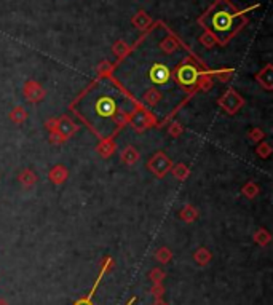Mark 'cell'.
<instances>
[{
  "instance_id": "obj_25",
  "label": "cell",
  "mask_w": 273,
  "mask_h": 305,
  "mask_svg": "<svg viewBox=\"0 0 273 305\" xmlns=\"http://www.w3.org/2000/svg\"><path fill=\"white\" fill-rule=\"evenodd\" d=\"M182 133H184V126L179 123V121H171L168 125V134L171 138H179Z\"/></svg>"
},
{
  "instance_id": "obj_18",
  "label": "cell",
  "mask_w": 273,
  "mask_h": 305,
  "mask_svg": "<svg viewBox=\"0 0 273 305\" xmlns=\"http://www.w3.org/2000/svg\"><path fill=\"white\" fill-rule=\"evenodd\" d=\"M161 97H163V94H161L160 90H157V88H150V90L146 91L144 97H142V101H144L146 106L153 107V106H157V104L161 101Z\"/></svg>"
},
{
  "instance_id": "obj_8",
  "label": "cell",
  "mask_w": 273,
  "mask_h": 305,
  "mask_svg": "<svg viewBox=\"0 0 273 305\" xmlns=\"http://www.w3.org/2000/svg\"><path fill=\"white\" fill-rule=\"evenodd\" d=\"M256 80H257V83H259L260 87H262L265 91H271V90H273V66H271V64L265 66V67L256 75Z\"/></svg>"
},
{
  "instance_id": "obj_29",
  "label": "cell",
  "mask_w": 273,
  "mask_h": 305,
  "mask_svg": "<svg viewBox=\"0 0 273 305\" xmlns=\"http://www.w3.org/2000/svg\"><path fill=\"white\" fill-rule=\"evenodd\" d=\"M150 294H152L153 299H161L163 294H165V286H163V283L152 285V288H150Z\"/></svg>"
},
{
  "instance_id": "obj_16",
  "label": "cell",
  "mask_w": 273,
  "mask_h": 305,
  "mask_svg": "<svg viewBox=\"0 0 273 305\" xmlns=\"http://www.w3.org/2000/svg\"><path fill=\"white\" fill-rule=\"evenodd\" d=\"M8 117L15 125H22L28 120V111L22 106H16V107L11 109V112L8 114Z\"/></svg>"
},
{
  "instance_id": "obj_30",
  "label": "cell",
  "mask_w": 273,
  "mask_h": 305,
  "mask_svg": "<svg viewBox=\"0 0 273 305\" xmlns=\"http://www.w3.org/2000/svg\"><path fill=\"white\" fill-rule=\"evenodd\" d=\"M176 48H177V43H176V40L174 39H166L163 43H161V50L165 52V53H173V52H176Z\"/></svg>"
},
{
  "instance_id": "obj_21",
  "label": "cell",
  "mask_w": 273,
  "mask_h": 305,
  "mask_svg": "<svg viewBox=\"0 0 273 305\" xmlns=\"http://www.w3.org/2000/svg\"><path fill=\"white\" fill-rule=\"evenodd\" d=\"M173 259V251L168 248V246H161L155 251V261L166 265V264H170Z\"/></svg>"
},
{
  "instance_id": "obj_2",
  "label": "cell",
  "mask_w": 273,
  "mask_h": 305,
  "mask_svg": "<svg viewBox=\"0 0 273 305\" xmlns=\"http://www.w3.org/2000/svg\"><path fill=\"white\" fill-rule=\"evenodd\" d=\"M147 168L150 169L152 174H155L157 177L161 179V177H165L166 174L171 171L173 162H171V158L166 155L165 152H157V154H153L150 157V160L147 163Z\"/></svg>"
},
{
  "instance_id": "obj_13",
  "label": "cell",
  "mask_w": 273,
  "mask_h": 305,
  "mask_svg": "<svg viewBox=\"0 0 273 305\" xmlns=\"http://www.w3.org/2000/svg\"><path fill=\"white\" fill-rule=\"evenodd\" d=\"M120 158H122V162L128 166H133L139 162V158H141V154L136 147H133V145H126V147L122 150L120 154Z\"/></svg>"
},
{
  "instance_id": "obj_15",
  "label": "cell",
  "mask_w": 273,
  "mask_h": 305,
  "mask_svg": "<svg viewBox=\"0 0 273 305\" xmlns=\"http://www.w3.org/2000/svg\"><path fill=\"white\" fill-rule=\"evenodd\" d=\"M194 261L200 265V267H206L211 261H212V252L205 248V246H201L198 248L195 252H194Z\"/></svg>"
},
{
  "instance_id": "obj_27",
  "label": "cell",
  "mask_w": 273,
  "mask_h": 305,
  "mask_svg": "<svg viewBox=\"0 0 273 305\" xmlns=\"http://www.w3.org/2000/svg\"><path fill=\"white\" fill-rule=\"evenodd\" d=\"M128 52H129V48H128L123 42H118V43H115V46H114V53H115V56H117L118 59L125 58V56L128 55Z\"/></svg>"
},
{
  "instance_id": "obj_19",
  "label": "cell",
  "mask_w": 273,
  "mask_h": 305,
  "mask_svg": "<svg viewBox=\"0 0 273 305\" xmlns=\"http://www.w3.org/2000/svg\"><path fill=\"white\" fill-rule=\"evenodd\" d=\"M171 173H173L174 179L185 181V179H188V176H190V168H188L187 165H184V163H176L171 168Z\"/></svg>"
},
{
  "instance_id": "obj_34",
  "label": "cell",
  "mask_w": 273,
  "mask_h": 305,
  "mask_svg": "<svg viewBox=\"0 0 273 305\" xmlns=\"http://www.w3.org/2000/svg\"><path fill=\"white\" fill-rule=\"evenodd\" d=\"M74 305H94V303H93V300L88 299V297H81V299H78Z\"/></svg>"
},
{
  "instance_id": "obj_26",
  "label": "cell",
  "mask_w": 273,
  "mask_h": 305,
  "mask_svg": "<svg viewBox=\"0 0 273 305\" xmlns=\"http://www.w3.org/2000/svg\"><path fill=\"white\" fill-rule=\"evenodd\" d=\"M248 138L251 139L253 142H260V141H264V138H265V133H264V130H260V128H253L251 131L248 133Z\"/></svg>"
},
{
  "instance_id": "obj_28",
  "label": "cell",
  "mask_w": 273,
  "mask_h": 305,
  "mask_svg": "<svg viewBox=\"0 0 273 305\" xmlns=\"http://www.w3.org/2000/svg\"><path fill=\"white\" fill-rule=\"evenodd\" d=\"M214 75L217 77V80H219V82H222V83H227V82H230V80L233 79L235 72H233V70H217Z\"/></svg>"
},
{
  "instance_id": "obj_10",
  "label": "cell",
  "mask_w": 273,
  "mask_h": 305,
  "mask_svg": "<svg viewBox=\"0 0 273 305\" xmlns=\"http://www.w3.org/2000/svg\"><path fill=\"white\" fill-rule=\"evenodd\" d=\"M69 177V171H67V168L64 165H56L50 169V173H48V179L51 184L54 186H61L64 184V182L67 181Z\"/></svg>"
},
{
  "instance_id": "obj_35",
  "label": "cell",
  "mask_w": 273,
  "mask_h": 305,
  "mask_svg": "<svg viewBox=\"0 0 273 305\" xmlns=\"http://www.w3.org/2000/svg\"><path fill=\"white\" fill-rule=\"evenodd\" d=\"M152 305H170V303H168V302H165L163 299H155V300H153Z\"/></svg>"
},
{
  "instance_id": "obj_20",
  "label": "cell",
  "mask_w": 273,
  "mask_h": 305,
  "mask_svg": "<svg viewBox=\"0 0 273 305\" xmlns=\"http://www.w3.org/2000/svg\"><path fill=\"white\" fill-rule=\"evenodd\" d=\"M241 193H243V197H246L248 200H254L260 193V189L254 181H248L241 189Z\"/></svg>"
},
{
  "instance_id": "obj_24",
  "label": "cell",
  "mask_w": 273,
  "mask_h": 305,
  "mask_svg": "<svg viewBox=\"0 0 273 305\" xmlns=\"http://www.w3.org/2000/svg\"><path fill=\"white\" fill-rule=\"evenodd\" d=\"M256 154L260 158H268L273 154V149H271V145L267 141H260L259 145H257V149H256Z\"/></svg>"
},
{
  "instance_id": "obj_1",
  "label": "cell",
  "mask_w": 273,
  "mask_h": 305,
  "mask_svg": "<svg viewBox=\"0 0 273 305\" xmlns=\"http://www.w3.org/2000/svg\"><path fill=\"white\" fill-rule=\"evenodd\" d=\"M243 21L240 13L225 0L219 2L208 11V31L209 35H214L219 42H227L232 35L241 28Z\"/></svg>"
},
{
  "instance_id": "obj_36",
  "label": "cell",
  "mask_w": 273,
  "mask_h": 305,
  "mask_svg": "<svg viewBox=\"0 0 273 305\" xmlns=\"http://www.w3.org/2000/svg\"><path fill=\"white\" fill-rule=\"evenodd\" d=\"M0 305H5V303H4V302H0Z\"/></svg>"
},
{
  "instance_id": "obj_22",
  "label": "cell",
  "mask_w": 273,
  "mask_h": 305,
  "mask_svg": "<svg viewBox=\"0 0 273 305\" xmlns=\"http://www.w3.org/2000/svg\"><path fill=\"white\" fill-rule=\"evenodd\" d=\"M197 87L200 91H209L212 88V77L211 74H205V75H200L197 80Z\"/></svg>"
},
{
  "instance_id": "obj_3",
  "label": "cell",
  "mask_w": 273,
  "mask_h": 305,
  "mask_svg": "<svg viewBox=\"0 0 273 305\" xmlns=\"http://www.w3.org/2000/svg\"><path fill=\"white\" fill-rule=\"evenodd\" d=\"M219 106L222 111H225L229 115H235L244 106V99L238 91L230 88V90H225V93L219 97Z\"/></svg>"
},
{
  "instance_id": "obj_6",
  "label": "cell",
  "mask_w": 273,
  "mask_h": 305,
  "mask_svg": "<svg viewBox=\"0 0 273 305\" xmlns=\"http://www.w3.org/2000/svg\"><path fill=\"white\" fill-rule=\"evenodd\" d=\"M22 93H24V97L29 101V103H34L37 104L40 101H43L45 97V90L40 83H37L35 80H29L26 82L24 88H22Z\"/></svg>"
},
{
  "instance_id": "obj_12",
  "label": "cell",
  "mask_w": 273,
  "mask_h": 305,
  "mask_svg": "<svg viewBox=\"0 0 273 305\" xmlns=\"http://www.w3.org/2000/svg\"><path fill=\"white\" fill-rule=\"evenodd\" d=\"M18 181H19V184H21L22 187H24V189H31V187H34L35 184H37L39 177H37V174H35L34 169L24 168V169H22V171L19 173Z\"/></svg>"
},
{
  "instance_id": "obj_11",
  "label": "cell",
  "mask_w": 273,
  "mask_h": 305,
  "mask_svg": "<svg viewBox=\"0 0 273 305\" xmlns=\"http://www.w3.org/2000/svg\"><path fill=\"white\" fill-rule=\"evenodd\" d=\"M117 150V144L111 139V138H105L101 139L96 145V152L102 157V158H111Z\"/></svg>"
},
{
  "instance_id": "obj_7",
  "label": "cell",
  "mask_w": 273,
  "mask_h": 305,
  "mask_svg": "<svg viewBox=\"0 0 273 305\" xmlns=\"http://www.w3.org/2000/svg\"><path fill=\"white\" fill-rule=\"evenodd\" d=\"M78 130V126L72 121L69 115H61L59 118H56V131L61 134V136L67 141L69 138H72L75 131Z\"/></svg>"
},
{
  "instance_id": "obj_33",
  "label": "cell",
  "mask_w": 273,
  "mask_h": 305,
  "mask_svg": "<svg viewBox=\"0 0 273 305\" xmlns=\"http://www.w3.org/2000/svg\"><path fill=\"white\" fill-rule=\"evenodd\" d=\"M134 24H136V26L138 28H146L147 26V24H149V19H147V16H144V15H142V13H139L136 18H134Z\"/></svg>"
},
{
  "instance_id": "obj_9",
  "label": "cell",
  "mask_w": 273,
  "mask_h": 305,
  "mask_svg": "<svg viewBox=\"0 0 273 305\" xmlns=\"http://www.w3.org/2000/svg\"><path fill=\"white\" fill-rule=\"evenodd\" d=\"M150 79L152 82H155L158 85L166 83L171 79V70L163 64H155L150 69Z\"/></svg>"
},
{
  "instance_id": "obj_17",
  "label": "cell",
  "mask_w": 273,
  "mask_h": 305,
  "mask_svg": "<svg viewBox=\"0 0 273 305\" xmlns=\"http://www.w3.org/2000/svg\"><path fill=\"white\" fill-rule=\"evenodd\" d=\"M253 240H254L256 245L265 248V246H268V243L271 241V235H270V232H268L267 228L262 227V228H257V230L254 232Z\"/></svg>"
},
{
  "instance_id": "obj_4",
  "label": "cell",
  "mask_w": 273,
  "mask_h": 305,
  "mask_svg": "<svg viewBox=\"0 0 273 305\" xmlns=\"http://www.w3.org/2000/svg\"><path fill=\"white\" fill-rule=\"evenodd\" d=\"M129 123H131L134 131L142 133V131H146V130H149L155 125L157 120L150 112L144 111L142 107H136V111L131 112V117H129Z\"/></svg>"
},
{
  "instance_id": "obj_5",
  "label": "cell",
  "mask_w": 273,
  "mask_h": 305,
  "mask_svg": "<svg viewBox=\"0 0 273 305\" xmlns=\"http://www.w3.org/2000/svg\"><path fill=\"white\" fill-rule=\"evenodd\" d=\"M198 77H200L198 69L192 64H184L176 72V79L182 87H194V85H197Z\"/></svg>"
},
{
  "instance_id": "obj_14",
  "label": "cell",
  "mask_w": 273,
  "mask_h": 305,
  "mask_svg": "<svg viewBox=\"0 0 273 305\" xmlns=\"http://www.w3.org/2000/svg\"><path fill=\"white\" fill-rule=\"evenodd\" d=\"M198 216H200V213H198V210L195 208L194 205H185L184 208L179 211V217H181V221L182 222H185V224H192V222H195L197 219H198Z\"/></svg>"
},
{
  "instance_id": "obj_31",
  "label": "cell",
  "mask_w": 273,
  "mask_h": 305,
  "mask_svg": "<svg viewBox=\"0 0 273 305\" xmlns=\"http://www.w3.org/2000/svg\"><path fill=\"white\" fill-rule=\"evenodd\" d=\"M98 74H99L101 77H109V75L112 74V66H111V63H102V64H99Z\"/></svg>"
},
{
  "instance_id": "obj_32",
  "label": "cell",
  "mask_w": 273,
  "mask_h": 305,
  "mask_svg": "<svg viewBox=\"0 0 273 305\" xmlns=\"http://www.w3.org/2000/svg\"><path fill=\"white\" fill-rule=\"evenodd\" d=\"M50 142L51 144H58V145H61V144H64L66 142V139L59 134L58 131H50Z\"/></svg>"
},
{
  "instance_id": "obj_23",
  "label": "cell",
  "mask_w": 273,
  "mask_h": 305,
  "mask_svg": "<svg viewBox=\"0 0 273 305\" xmlns=\"http://www.w3.org/2000/svg\"><path fill=\"white\" fill-rule=\"evenodd\" d=\"M166 278V272L163 270V268H152V270L149 272V279L153 283V285H157V283H163V279Z\"/></svg>"
}]
</instances>
